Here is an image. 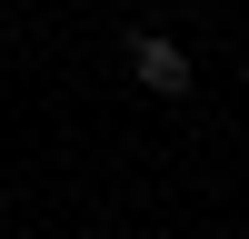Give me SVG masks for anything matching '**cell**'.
Masks as SVG:
<instances>
[{"label": "cell", "mask_w": 249, "mask_h": 239, "mask_svg": "<svg viewBox=\"0 0 249 239\" xmlns=\"http://www.w3.org/2000/svg\"><path fill=\"white\" fill-rule=\"evenodd\" d=\"M50 239H70V229H50Z\"/></svg>", "instance_id": "277c9868"}, {"label": "cell", "mask_w": 249, "mask_h": 239, "mask_svg": "<svg viewBox=\"0 0 249 239\" xmlns=\"http://www.w3.org/2000/svg\"><path fill=\"white\" fill-rule=\"evenodd\" d=\"M130 80H140V90H150V100H190V50H179V40L170 30H130Z\"/></svg>", "instance_id": "6da1fadb"}, {"label": "cell", "mask_w": 249, "mask_h": 239, "mask_svg": "<svg viewBox=\"0 0 249 239\" xmlns=\"http://www.w3.org/2000/svg\"><path fill=\"white\" fill-rule=\"evenodd\" d=\"M0 50H10V30H0Z\"/></svg>", "instance_id": "3957f363"}, {"label": "cell", "mask_w": 249, "mask_h": 239, "mask_svg": "<svg viewBox=\"0 0 249 239\" xmlns=\"http://www.w3.org/2000/svg\"><path fill=\"white\" fill-rule=\"evenodd\" d=\"M0 219H10V199H0Z\"/></svg>", "instance_id": "7a4b0ae2"}]
</instances>
